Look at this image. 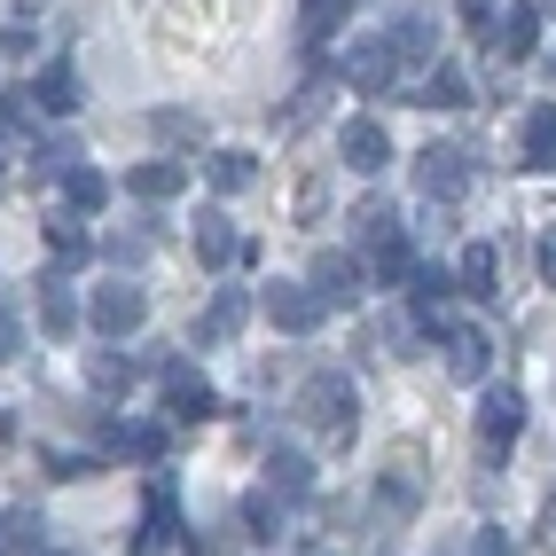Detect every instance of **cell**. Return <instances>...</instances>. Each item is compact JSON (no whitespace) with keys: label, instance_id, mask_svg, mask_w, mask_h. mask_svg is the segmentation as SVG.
<instances>
[{"label":"cell","instance_id":"cell-33","mask_svg":"<svg viewBox=\"0 0 556 556\" xmlns=\"http://www.w3.org/2000/svg\"><path fill=\"white\" fill-rule=\"evenodd\" d=\"M463 94H470V87H463V71H455V63H439L431 79H424V94H416V102H431V110H455Z\"/></svg>","mask_w":556,"mask_h":556},{"label":"cell","instance_id":"cell-26","mask_svg":"<svg viewBox=\"0 0 556 556\" xmlns=\"http://www.w3.org/2000/svg\"><path fill=\"white\" fill-rule=\"evenodd\" d=\"M377 282H392V290L416 282V243H407V236H384L377 243Z\"/></svg>","mask_w":556,"mask_h":556},{"label":"cell","instance_id":"cell-10","mask_svg":"<svg viewBox=\"0 0 556 556\" xmlns=\"http://www.w3.org/2000/svg\"><path fill=\"white\" fill-rule=\"evenodd\" d=\"M180 533V517H173V478H157L150 486V517H141V533H134V556H165Z\"/></svg>","mask_w":556,"mask_h":556},{"label":"cell","instance_id":"cell-22","mask_svg":"<svg viewBox=\"0 0 556 556\" xmlns=\"http://www.w3.org/2000/svg\"><path fill=\"white\" fill-rule=\"evenodd\" d=\"M102 447H110V455H134V463H150V455L165 447V431H157V424H110V431H102Z\"/></svg>","mask_w":556,"mask_h":556},{"label":"cell","instance_id":"cell-2","mask_svg":"<svg viewBox=\"0 0 556 556\" xmlns=\"http://www.w3.org/2000/svg\"><path fill=\"white\" fill-rule=\"evenodd\" d=\"M470 180H478V165H470L463 141H431V150H416V189H424L431 204H455Z\"/></svg>","mask_w":556,"mask_h":556},{"label":"cell","instance_id":"cell-25","mask_svg":"<svg viewBox=\"0 0 556 556\" xmlns=\"http://www.w3.org/2000/svg\"><path fill=\"white\" fill-rule=\"evenodd\" d=\"M267 486H275V494H306V486H314V463H306L299 447H275V455H267Z\"/></svg>","mask_w":556,"mask_h":556},{"label":"cell","instance_id":"cell-30","mask_svg":"<svg viewBox=\"0 0 556 556\" xmlns=\"http://www.w3.org/2000/svg\"><path fill=\"white\" fill-rule=\"evenodd\" d=\"M48 243H55V258H87V251H94V236H87L79 212H55V219H48Z\"/></svg>","mask_w":556,"mask_h":556},{"label":"cell","instance_id":"cell-9","mask_svg":"<svg viewBox=\"0 0 556 556\" xmlns=\"http://www.w3.org/2000/svg\"><path fill=\"white\" fill-rule=\"evenodd\" d=\"M517 431H526V400H517V392H486V407H478V439H486V455H509Z\"/></svg>","mask_w":556,"mask_h":556},{"label":"cell","instance_id":"cell-24","mask_svg":"<svg viewBox=\"0 0 556 556\" xmlns=\"http://www.w3.org/2000/svg\"><path fill=\"white\" fill-rule=\"evenodd\" d=\"M87 384H94L102 400L134 392V361H126V353H87Z\"/></svg>","mask_w":556,"mask_h":556},{"label":"cell","instance_id":"cell-16","mask_svg":"<svg viewBox=\"0 0 556 556\" xmlns=\"http://www.w3.org/2000/svg\"><path fill=\"white\" fill-rule=\"evenodd\" d=\"M40 321H48V338H79V299H71V282L63 275H40Z\"/></svg>","mask_w":556,"mask_h":556},{"label":"cell","instance_id":"cell-7","mask_svg":"<svg viewBox=\"0 0 556 556\" xmlns=\"http://www.w3.org/2000/svg\"><path fill=\"white\" fill-rule=\"evenodd\" d=\"M384 48H392L400 71H416V63L439 55V24H431V16H392V24H384Z\"/></svg>","mask_w":556,"mask_h":556},{"label":"cell","instance_id":"cell-13","mask_svg":"<svg viewBox=\"0 0 556 556\" xmlns=\"http://www.w3.org/2000/svg\"><path fill=\"white\" fill-rule=\"evenodd\" d=\"M517 165H556V102H533L526 126H517Z\"/></svg>","mask_w":556,"mask_h":556},{"label":"cell","instance_id":"cell-8","mask_svg":"<svg viewBox=\"0 0 556 556\" xmlns=\"http://www.w3.org/2000/svg\"><path fill=\"white\" fill-rule=\"evenodd\" d=\"M338 71H345V87H353V94H384V87L400 79V63H392V48H384V40L345 48V63H338Z\"/></svg>","mask_w":556,"mask_h":556},{"label":"cell","instance_id":"cell-29","mask_svg":"<svg viewBox=\"0 0 556 556\" xmlns=\"http://www.w3.org/2000/svg\"><path fill=\"white\" fill-rule=\"evenodd\" d=\"M353 236H361V243H384V236H400V212H392L384 197H368V204H353Z\"/></svg>","mask_w":556,"mask_h":556},{"label":"cell","instance_id":"cell-31","mask_svg":"<svg viewBox=\"0 0 556 556\" xmlns=\"http://www.w3.org/2000/svg\"><path fill=\"white\" fill-rule=\"evenodd\" d=\"M31 548H40V517L9 509V517H0V556H31Z\"/></svg>","mask_w":556,"mask_h":556},{"label":"cell","instance_id":"cell-11","mask_svg":"<svg viewBox=\"0 0 556 556\" xmlns=\"http://www.w3.org/2000/svg\"><path fill=\"white\" fill-rule=\"evenodd\" d=\"M165 400H173V416H180V424H197V416H212V407H219L212 384L197 377L189 361H165Z\"/></svg>","mask_w":556,"mask_h":556},{"label":"cell","instance_id":"cell-34","mask_svg":"<svg viewBox=\"0 0 556 556\" xmlns=\"http://www.w3.org/2000/svg\"><path fill=\"white\" fill-rule=\"evenodd\" d=\"M150 134H157V141H204V126L189 118V110H157V118H150Z\"/></svg>","mask_w":556,"mask_h":556},{"label":"cell","instance_id":"cell-19","mask_svg":"<svg viewBox=\"0 0 556 556\" xmlns=\"http://www.w3.org/2000/svg\"><path fill=\"white\" fill-rule=\"evenodd\" d=\"M494 48L502 55H533L541 48V9H533V0H517V9L494 24Z\"/></svg>","mask_w":556,"mask_h":556},{"label":"cell","instance_id":"cell-23","mask_svg":"<svg viewBox=\"0 0 556 556\" xmlns=\"http://www.w3.org/2000/svg\"><path fill=\"white\" fill-rule=\"evenodd\" d=\"M31 102H40V110H55V118H63V110H79V71H71V63L40 71V87H31Z\"/></svg>","mask_w":556,"mask_h":556},{"label":"cell","instance_id":"cell-27","mask_svg":"<svg viewBox=\"0 0 556 556\" xmlns=\"http://www.w3.org/2000/svg\"><path fill=\"white\" fill-rule=\"evenodd\" d=\"M345 16H353V0H299V31L306 40H329Z\"/></svg>","mask_w":556,"mask_h":556},{"label":"cell","instance_id":"cell-1","mask_svg":"<svg viewBox=\"0 0 556 556\" xmlns=\"http://www.w3.org/2000/svg\"><path fill=\"white\" fill-rule=\"evenodd\" d=\"M299 424L321 431L329 447H345V439L361 431V392H353V377H338V368H314V377L299 384Z\"/></svg>","mask_w":556,"mask_h":556},{"label":"cell","instance_id":"cell-37","mask_svg":"<svg viewBox=\"0 0 556 556\" xmlns=\"http://www.w3.org/2000/svg\"><path fill=\"white\" fill-rule=\"evenodd\" d=\"M470 556H509V541H502V533L486 526V533H470Z\"/></svg>","mask_w":556,"mask_h":556},{"label":"cell","instance_id":"cell-14","mask_svg":"<svg viewBox=\"0 0 556 556\" xmlns=\"http://www.w3.org/2000/svg\"><path fill=\"white\" fill-rule=\"evenodd\" d=\"M306 282L321 290V306H353V299H361V267H353V258H345V251H321Z\"/></svg>","mask_w":556,"mask_h":556},{"label":"cell","instance_id":"cell-20","mask_svg":"<svg viewBox=\"0 0 556 556\" xmlns=\"http://www.w3.org/2000/svg\"><path fill=\"white\" fill-rule=\"evenodd\" d=\"M204 180H212V197H243L258 165H251V150H219V157H204Z\"/></svg>","mask_w":556,"mask_h":556},{"label":"cell","instance_id":"cell-21","mask_svg":"<svg viewBox=\"0 0 556 556\" xmlns=\"http://www.w3.org/2000/svg\"><path fill=\"white\" fill-rule=\"evenodd\" d=\"M197 258H204V267H228V258H243L236 228H228L219 212H204V219H197Z\"/></svg>","mask_w":556,"mask_h":556},{"label":"cell","instance_id":"cell-39","mask_svg":"<svg viewBox=\"0 0 556 556\" xmlns=\"http://www.w3.org/2000/svg\"><path fill=\"white\" fill-rule=\"evenodd\" d=\"M9 345H16V321H9V314H0V353H9Z\"/></svg>","mask_w":556,"mask_h":556},{"label":"cell","instance_id":"cell-40","mask_svg":"<svg viewBox=\"0 0 556 556\" xmlns=\"http://www.w3.org/2000/svg\"><path fill=\"white\" fill-rule=\"evenodd\" d=\"M541 16H556V0H541Z\"/></svg>","mask_w":556,"mask_h":556},{"label":"cell","instance_id":"cell-35","mask_svg":"<svg viewBox=\"0 0 556 556\" xmlns=\"http://www.w3.org/2000/svg\"><path fill=\"white\" fill-rule=\"evenodd\" d=\"M110 251H118V258H141V251H157V228H126V236H110Z\"/></svg>","mask_w":556,"mask_h":556},{"label":"cell","instance_id":"cell-5","mask_svg":"<svg viewBox=\"0 0 556 556\" xmlns=\"http://www.w3.org/2000/svg\"><path fill=\"white\" fill-rule=\"evenodd\" d=\"M377 502H384V517H416V502H424V447H392Z\"/></svg>","mask_w":556,"mask_h":556},{"label":"cell","instance_id":"cell-6","mask_svg":"<svg viewBox=\"0 0 556 556\" xmlns=\"http://www.w3.org/2000/svg\"><path fill=\"white\" fill-rule=\"evenodd\" d=\"M338 157H345L353 173H384V165H392V141H384L377 118H345V126H338Z\"/></svg>","mask_w":556,"mask_h":556},{"label":"cell","instance_id":"cell-36","mask_svg":"<svg viewBox=\"0 0 556 556\" xmlns=\"http://www.w3.org/2000/svg\"><path fill=\"white\" fill-rule=\"evenodd\" d=\"M463 24H470V40H494V24H502V16L486 9V0H463Z\"/></svg>","mask_w":556,"mask_h":556},{"label":"cell","instance_id":"cell-12","mask_svg":"<svg viewBox=\"0 0 556 556\" xmlns=\"http://www.w3.org/2000/svg\"><path fill=\"white\" fill-rule=\"evenodd\" d=\"M243 321H251V299H243V290H219V299L197 314V338H204V345H236Z\"/></svg>","mask_w":556,"mask_h":556},{"label":"cell","instance_id":"cell-18","mask_svg":"<svg viewBox=\"0 0 556 556\" xmlns=\"http://www.w3.org/2000/svg\"><path fill=\"white\" fill-rule=\"evenodd\" d=\"M455 290L463 299H494V243H463V258H455Z\"/></svg>","mask_w":556,"mask_h":556},{"label":"cell","instance_id":"cell-15","mask_svg":"<svg viewBox=\"0 0 556 556\" xmlns=\"http://www.w3.org/2000/svg\"><path fill=\"white\" fill-rule=\"evenodd\" d=\"M126 189H134L141 204H173L180 189H189V173H180L173 157H141V165L126 173Z\"/></svg>","mask_w":556,"mask_h":556},{"label":"cell","instance_id":"cell-38","mask_svg":"<svg viewBox=\"0 0 556 556\" xmlns=\"http://www.w3.org/2000/svg\"><path fill=\"white\" fill-rule=\"evenodd\" d=\"M541 282H556V228H541Z\"/></svg>","mask_w":556,"mask_h":556},{"label":"cell","instance_id":"cell-17","mask_svg":"<svg viewBox=\"0 0 556 556\" xmlns=\"http://www.w3.org/2000/svg\"><path fill=\"white\" fill-rule=\"evenodd\" d=\"M439 345H447V368H455L463 384H478V377H486V361H494V353H486V329H463V321H455Z\"/></svg>","mask_w":556,"mask_h":556},{"label":"cell","instance_id":"cell-3","mask_svg":"<svg viewBox=\"0 0 556 556\" xmlns=\"http://www.w3.org/2000/svg\"><path fill=\"white\" fill-rule=\"evenodd\" d=\"M87 321L102 329V338H134V329L150 321V290L126 282V275H118V282H102L94 299H87Z\"/></svg>","mask_w":556,"mask_h":556},{"label":"cell","instance_id":"cell-32","mask_svg":"<svg viewBox=\"0 0 556 556\" xmlns=\"http://www.w3.org/2000/svg\"><path fill=\"white\" fill-rule=\"evenodd\" d=\"M282 502H290V494H275V486H258V494L243 502V526H251L258 541H275V526H282Z\"/></svg>","mask_w":556,"mask_h":556},{"label":"cell","instance_id":"cell-4","mask_svg":"<svg viewBox=\"0 0 556 556\" xmlns=\"http://www.w3.org/2000/svg\"><path fill=\"white\" fill-rule=\"evenodd\" d=\"M258 306H267V321L290 329V338H314V329H321V290L314 282H267Z\"/></svg>","mask_w":556,"mask_h":556},{"label":"cell","instance_id":"cell-28","mask_svg":"<svg viewBox=\"0 0 556 556\" xmlns=\"http://www.w3.org/2000/svg\"><path fill=\"white\" fill-rule=\"evenodd\" d=\"M63 197H71V212H102V197H110V180H102L94 165H71V173H63Z\"/></svg>","mask_w":556,"mask_h":556}]
</instances>
